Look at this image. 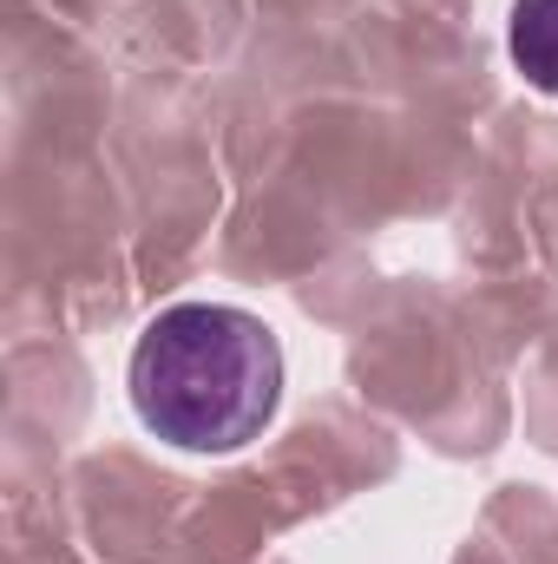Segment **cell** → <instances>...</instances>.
<instances>
[{
    "label": "cell",
    "mask_w": 558,
    "mask_h": 564,
    "mask_svg": "<svg viewBox=\"0 0 558 564\" xmlns=\"http://www.w3.org/2000/svg\"><path fill=\"white\" fill-rule=\"evenodd\" d=\"M282 401L277 335L230 302H178L132 348V408L184 453L250 446Z\"/></svg>",
    "instance_id": "1"
},
{
    "label": "cell",
    "mask_w": 558,
    "mask_h": 564,
    "mask_svg": "<svg viewBox=\"0 0 558 564\" xmlns=\"http://www.w3.org/2000/svg\"><path fill=\"white\" fill-rule=\"evenodd\" d=\"M513 59L539 93H558V0H513Z\"/></svg>",
    "instance_id": "2"
}]
</instances>
